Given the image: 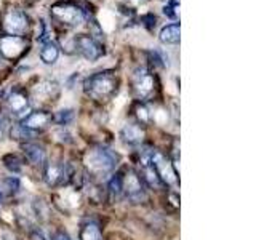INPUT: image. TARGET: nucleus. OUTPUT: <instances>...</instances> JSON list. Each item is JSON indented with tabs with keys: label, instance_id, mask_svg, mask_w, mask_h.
<instances>
[{
	"label": "nucleus",
	"instance_id": "f257e3e1",
	"mask_svg": "<svg viewBox=\"0 0 256 240\" xmlns=\"http://www.w3.org/2000/svg\"><path fill=\"white\" fill-rule=\"evenodd\" d=\"M84 90L88 98L94 101H109L118 92V77L112 70H102L90 76L84 84Z\"/></svg>",
	"mask_w": 256,
	"mask_h": 240
},
{
	"label": "nucleus",
	"instance_id": "f03ea898",
	"mask_svg": "<svg viewBox=\"0 0 256 240\" xmlns=\"http://www.w3.org/2000/svg\"><path fill=\"white\" fill-rule=\"evenodd\" d=\"M118 160H120L118 154H116L112 149L94 148L86 152L85 165L88 168V172L93 173L94 176H102L110 173L112 170H116Z\"/></svg>",
	"mask_w": 256,
	"mask_h": 240
},
{
	"label": "nucleus",
	"instance_id": "7ed1b4c3",
	"mask_svg": "<svg viewBox=\"0 0 256 240\" xmlns=\"http://www.w3.org/2000/svg\"><path fill=\"white\" fill-rule=\"evenodd\" d=\"M158 82L157 77L146 68H138L132 76V94L140 102L150 101L157 94Z\"/></svg>",
	"mask_w": 256,
	"mask_h": 240
},
{
	"label": "nucleus",
	"instance_id": "20e7f679",
	"mask_svg": "<svg viewBox=\"0 0 256 240\" xmlns=\"http://www.w3.org/2000/svg\"><path fill=\"white\" fill-rule=\"evenodd\" d=\"M52 18L64 28H77L85 21V12L76 2H58L50 8Z\"/></svg>",
	"mask_w": 256,
	"mask_h": 240
},
{
	"label": "nucleus",
	"instance_id": "39448f33",
	"mask_svg": "<svg viewBox=\"0 0 256 240\" xmlns=\"http://www.w3.org/2000/svg\"><path fill=\"white\" fill-rule=\"evenodd\" d=\"M0 28L6 36H26L30 28L29 16L20 8H8L0 16Z\"/></svg>",
	"mask_w": 256,
	"mask_h": 240
},
{
	"label": "nucleus",
	"instance_id": "423d86ee",
	"mask_svg": "<svg viewBox=\"0 0 256 240\" xmlns=\"http://www.w3.org/2000/svg\"><path fill=\"white\" fill-rule=\"evenodd\" d=\"M30 42L22 36H0V54L6 61H18L29 52Z\"/></svg>",
	"mask_w": 256,
	"mask_h": 240
},
{
	"label": "nucleus",
	"instance_id": "0eeeda50",
	"mask_svg": "<svg viewBox=\"0 0 256 240\" xmlns=\"http://www.w3.org/2000/svg\"><path fill=\"white\" fill-rule=\"evenodd\" d=\"M44 165V180L50 188L64 186L74 178V170H72L70 165L60 162H48Z\"/></svg>",
	"mask_w": 256,
	"mask_h": 240
},
{
	"label": "nucleus",
	"instance_id": "6e6552de",
	"mask_svg": "<svg viewBox=\"0 0 256 240\" xmlns=\"http://www.w3.org/2000/svg\"><path fill=\"white\" fill-rule=\"evenodd\" d=\"M150 165L154 166V170L157 172L160 181L164 184H170V186H173V184L178 182V172H176L173 162L170 158H166V156H164L160 150L152 149Z\"/></svg>",
	"mask_w": 256,
	"mask_h": 240
},
{
	"label": "nucleus",
	"instance_id": "1a4fd4ad",
	"mask_svg": "<svg viewBox=\"0 0 256 240\" xmlns=\"http://www.w3.org/2000/svg\"><path fill=\"white\" fill-rule=\"evenodd\" d=\"M74 46L86 61H96L104 54L102 45L92 36H85V34L77 36L74 38Z\"/></svg>",
	"mask_w": 256,
	"mask_h": 240
},
{
	"label": "nucleus",
	"instance_id": "9d476101",
	"mask_svg": "<svg viewBox=\"0 0 256 240\" xmlns=\"http://www.w3.org/2000/svg\"><path fill=\"white\" fill-rule=\"evenodd\" d=\"M124 192L132 202L138 204L146 198V190H144V182L141 181L140 174L133 170H128L126 176H124Z\"/></svg>",
	"mask_w": 256,
	"mask_h": 240
},
{
	"label": "nucleus",
	"instance_id": "9b49d317",
	"mask_svg": "<svg viewBox=\"0 0 256 240\" xmlns=\"http://www.w3.org/2000/svg\"><path fill=\"white\" fill-rule=\"evenodd\" d=\"M6 106L13 116H16V117L24 116L30 106L29 94L26 93V90H22V88H14V90H12L10 94H8Z\"/></svg>",
	"mask_w": 256,
	"mask_h": 240
},
{
	"label": "nucleus",
	"instance_id": "f8f14e48",
	"mask_svg": "<svg viewBox=\"0 0 256 240\" xmlns=\"http://www.w3.org/2000/svg\"><path fill=\"white\" fill-rule=\"evenodd\" d=\"M53 122V116L48 110H34L21 120V125L30 132H40Z\"/></svg>",
	"mask_w": 256,
	"mask_h": 240
},
{
	"label": "nucleus",
	"instance_id": "ddd939ff",
	"mask_svg": "<svg viewBox=\"0 0 256 240\" xmlns=\"http://www.w3.org/2000/svg\"><path fill=\"white\" fill-rule=\"evenodd\" d=\"M120 136H122L124 142L130 144V146H138L142 142L146 133H144V128L140 124H126L120 132Z\"/></svg>",
	"mask_w": 256,
	"mask_h": 240
},
{
	"label": "nucleus",
	"instance_id": "4468645a",
	"mask_svg": "<svg viewBox=\"0 0 256 240\" xmlns=\"http://www.w3.org/2000/svg\"><path fill=\"white\" fill-rule=\"evenodd\" d=\"M22 152L26 158L32 165H44L46 162V154H45V149L42 146H38L36 142H22L21 144Z\"/></svg>",
	"mask_w": 256,
	"mask_h": 240
},
{
	"label": "nucleus",
	"instance_id": "2eb2a0df",
	"mask_svg": "<svg viewBox=\"0 0 256 240\" xmlns=\"http://www.w3.org/2000/svg\"><path fill=\"white\" fill-rule=\"evenodd\" d=\"M160 42L166 45H176L180 44V24H168L162 30H160Z\"/></svg>",
	"mask_w": 256,
	"mask_h": 240
},
{
	"label": "nucleus",
	"instance_id": "dca6fc26",
	"mask_svg": "<svg viewBox=\"0 0 256 240\" xmlns=\"http://www.w3.org/2000/svg\"><path fill=\"white\" fill-rule=\"evenodd\" d=\"M142 170H141V173H140V178H141V181L146 184L148 188H156V189H158V188H162V181H160V178H158V174H157V172L154 170V166L152 165H148V166H141Z\"/></svg>",
	"mask_w": 256,
	"mask_h": 240
},
{
	"label": "nucleus",
	"instance_id": "f3484780",
	"mask_svg": "<svg viewBox=\"0 0 256 240\" xmlns=\"http://www.w3.org/2000/svg\"><path fill=\"white\" fill-rule=\"evenodd\" d=\"M34 93L40 96V98L53 100L58 94V85H56V82H52V80H44V82H40L34 88Z\"/></svg>",
	"mask_w": 256,
	"mask_h": 240
},
{
	"label": "nucleus",
	"instance_id": "a211bd4d",
	"mask_svg": "<svg viewBox=\"0 0 256 240\" xmlns=\"http://www.w3.org/2000/svg\"><path fill=\"white\" fill-rule=\"evenodd\" d=\"M78 238L80 240H102L101 229L96 222H85L78 232Z\"/></svg>",
	"mask_w": 256,
	"mask_h": 240
},
{
	"label": "nucleus",
	"instance_id": "6ab92c4d",
	"mask_svg": "<svg viewBox=\"0 0 256 240\" xmlns=\"http://www.w3.org/2000/svg\"><path fill=\"white\" fill-rule=\"evenodd\" d=\"M58 56H60V48L53 42H46L42 46V50H40V60L45 64H54L58 61Z\"/></svg>",
	"mask_w": 256,
	"mask_h": 240
},
{
	"label": "nucleus",
	"instance_id": "aec40b11",
	"mask_svg": "<svg viewBox=\"0 0 256 240\" xmlns=\"http://www.w3.org/2000/svg\"><path fill=\"white\" fill-rule=\"evenodd\" d=\"M108 189H109V194L112 197L118 198L120 196L124 194V176L120 173L112 176V178L109 180V182H108Z\"/></svg>",
	"mask_w": 256,
	"mask_h": 240
},
{
	"label": "nucleus",
	"instance_id": "412c9836",
	"mask_svg": "<svg viewBox=\"0 0 256 240\" xmlns=\"http://www.w3.org/2000/svg\"><path fill=\"white\" fill-rule=\"evenodd\" d=\"M132 110H133V116L136 117V120H138V124H140V125H146V124L150 122V112H149V109H148L146 106H144L142 102L136 101V102L133 104Z\"/></svg>",
	"mask_w": 256,
	"mask_h": 240
},
{
	"label": "nucleus",
	"instance_id": "4be33fe9",
	"mask_svg": "<svg viewBox=\"0 0 256 240\" xmlns=\"http://www.w3.org/2000/svg\"><path fill=\"white\" fill-rule=\"evenodd\" d=\"M4 164H5V166L10 170L12 173H21V170H22V162L20 160V157L18 156H13V154H8V156H5L4 157Z\"/></svg>",
	"mask_w": 256,
	"mask_h": 240
},
{
	"label": "nucleus",
	"instance_id": "5701e85b",
	"mask_svg": "<svg viewBox=\"0 0 256 240\" xmlns=\"http://www.w3.org/2000/svg\"><path fill=\"white\" fill-rule=\"evenodd\" d=\"M72 120H74V110L72 109H62L56 116H53V122L58 125H68Z\"/></svg>",
	"mask_w": 256,
	"mask_h": 240
},
{
	"label": "nucleus",
	"instance_id": "b1692460",
	"mask_svg": "<svg viewBox=\"0 0 256 240\" xmlns=\"http://www.w3.org/2000/svg\"><path fill=\"white\" fill-rule=\"evenodd\" d=\"M32 133H34V132L28 130V128H24L22 125H16L12 130V138L18 140V141H26L28 142L32 138Z\"/></svg>",
	"mask_w": 256,
	"mask_h": 240
},
{
	"label": "nucleus",
	"instance_id": "393cba45",
	"mask_svg": "<svg viewBox=\"0 0 256 240\" xmlns=\"http://www.w3.org/2000/svg\"><path fill=\"white\" fill-rule=\"evenodd\" d=\"M178 8H180V0H170L168 5H165L164 13L168 16V18L176 20L178 18Z\"/></svg>",
	"mask_w": 256,
	"mask_h": 240
},
{
	"label": "nucleus",
	"instance_id": "a878e982",
	"mask_svg": "<svg viewBox=\"0 0 256 240\" xmlns=\"http://www.w3.org/2000/svg\"><path fill=\"white\" fill-rule=\"evenodd\" d=\"M5 184V190L8 194H16L20 190V180L16 176H10V178H5L4 180Z\"/></svg>",
	"mask_w": 256,
	"mask_h": 240
},
{
	"label": "nucleus",
	"instance_id": "bb28decb",
	"mask_svg": "<svg viewBox=\"0 0 256 240\" xmlns=\"http://www.w3.org/2000/svg\"><path fill=\"white\" fill-rule=\"evenodd\" d=\"M150 58H152V62H156L157 66L160 68H166L168 66V56H165L162 52H150Z\"/></svg>",
	"mask_w": 256,
	"mask_h": 240
},
{
	"label": "nucleus",
	"instance_id": "cd10ccee",
	"mask_svg": "<svg viewBox=\"0 0 256 240\" xmlns=\"http://www.w3.org/2000/svg\"><path fill=\"white\" fill-rule=\"evenodd\" d=\"M6 126H8V120L6 117L0 112V141L4 140V136H5V132H6Z\"/></svg>",
	"mask_w": 256,
	"mask_h": 240
},
{
	"label": "nucleus",
	"instance_id": "c85d7f7f",
	"mask_svg": "<svg viewBox=\"0 0 256 240\" xmlns=\"http://www.w3.org/2000/svg\"><path fill=\"white\" fill-rule=\"evenodd\" d=\"M53 240H72V238L69 237L68 232H64V230H58V232H56V234L53 236Z\"/></svg>",
	"mask_w": 256,
	"mask_h": 240
},
{
	"label": "nucleus",
	"instance_id": "c756f323",
	"mask_svg": "<svg viewBox=\"0 0 256 240\" xmlns=\"http://www.w3.org/2000/svg\"><path fill=\"white\" fill-rule=\"evenodd\" d=\"M30 238L32 240H46V237H45V234L42 230H38V229H36L34 232H32V236H30Z\"/></svg>",
	"mask_w": 256,
	"mask_h": 240
},
{
	"label": "nucleus",
	"instance_id": "7c9ffc66",
	"mask_svg": "<svg viewBox=\"0 0 256 240\" xmlns=\"http://www.w3.org/2000/svg\"><path fill=\"white\" fill-rule=\"evenodd\" d=\"M2 198H4V192H2V189H0V204H2Z\"/></svg>",
	"mask_w": 256,
	"mask_h": 240
}]
</instances>
